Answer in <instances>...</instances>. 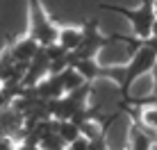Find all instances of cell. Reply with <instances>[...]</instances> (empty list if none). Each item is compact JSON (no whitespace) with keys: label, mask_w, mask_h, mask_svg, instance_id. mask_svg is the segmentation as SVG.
I'll use <instances>...</instances> for the list:
<instances>
[{"label":"cell","mask_w":157,"mask_h":150,"mask_svg":"<svg viewBox=\"0 0 157 150\" xmlns=\"http://www.w3.org/2000/svg\"><path fill=\"white\" fill-rule=\"evenodd\" d=\"M98 7L105 9V12H114V14L125 16L130 21V25H132L134 36H139V41L150 36V30H153V23H155V2L153 0H144V5L137 9H128V7H121V5H107V2H100Z\"/></svg>","instance_id":"obj_1"},{"label":"cell","mask_w":157,"mask_h":150,"mask_svg":"<svg viewBox=\"0 0 157 150\" xmlns=\"http://www.w3.org/2000/svg\"><path fill=\"white\" fill-rule=\"evenodd\" d=\"M132 127H134V111H130V109L116 111L105 123V132H102L107 150H128Z\"/></svg>","instance_id":"obj_2"},{"label":"cell","mask_w":157,"mask_h":150,"mask_svg":"<svg viewBox=\"0 0 157 150\" xmlns=\"http://www.w3.org/2000/svg\"><path fill=\"white\" fill-rule=\"evenodd\" d=\"M28 14H30V34L39 41L41 46L57 43V30L59 25L52 23L50 14L46 12L41 0H28Z\"/></svg>","instance_id":"obj_3"},{"label":"cell","mask_w":157,"mask_h":150,"mask_svg":"<svg viewBox=\"0 0 157 150\" xmlns=\"http://www.w3.org/2000/svg\"><path fill=\"white\" fill-rule=\"evenodd\" d=\"M82 30H84V39H82V43H80L78 50L71 52V62L73 59H91V57H96V55H98V50L102 48V43L109 39V36H102L100 34L96 18H89L82 25Z\"/></svg>","instance_id":"obj_4"},{"label":"cell","mask_w":157,"mask_h":150,"mask_svg":"<svg viewBox=\"0 0 157 150\" xmlns=\"http://www.w3.org/2000/svg\"><path fill=\"white\" fill-rule=\"evenodd\" d=\"M155 96H157V91H155L153 71L141 73V75H137V77H132L130 82H125V93H123V98H125L128 103H148Z\"/></svg>","instance_id":"obj_5"},{"label":"cell","mask_w":157,"mask_h":150,"mask_svg":"<svg viewBox=\"0 0 157 150\" xmlns=\"http://www.w3.org/2000/svg\"><path fill=\"white\" fill-rule=\"evenodd\" d=\"M48 73H50V57H48L46 48L41 46L39 52L30 59L28 68H25V75H23V80H21V87H23V89L36 87V84H39Z\"/></svg>","instance_id":"obj_6"},{"label":"cell","mask_w":157,"mask_h":150,"mask_svg":"<svg viewBox=\"0 0 157 150\" xmlns=\"http://www.w3.org/2000/svg\"><path fill=\"white\" fill-rule=\"evenodd\" d=\"M39 48H41V43L28 32V34L21 36V39H14V41L9 39L7 46H5V50L12 55V59L16 64H30V59L39 52Z\"/></svg>","instance_id":"obj_7"},{"label":"cell","mask_w":157,"mask_h":150,"mask_svg":"<svg viewBox=\"0 0 157 150\" xmlns=\"http://www.w3.org/2000/svg\"><path fill=\"white\" fill-rule=\"evenodd\" d=\"M82 39H84V30L82 28H75V25H59L57 43L66 52H75L80 48V43H82Z\"/></svg>","instance_id":"obj_8"},{"label":"cell","mask_w":157,"mask_h":150,"mask_svg":"<svg viewBox=\"0 0 157 150\" xmlns=\"http://www.w3.org/2000/svg\"><path fill=\"white\" fill-rule=\"evenodd\" d=\"M57 134L64 139V141L71 146V143L75 141V139H80L82 137V130H80V125L75 121L71 118H66V121H57Z\"/></svg>","instance_id":"obj_9"},{"label":"cell","mask_w":157,"mask_h":150,"mask_svg":"<svg viewBox=\"0 0 157 150\" xmlns=\"http://www.w3.org/2000/svg\"><path fill=\"white\" fill-rule=\"evenodd\" d=\"M146 130L157 132V105H144L139 109V116H134Z\"/></svg>","instance_id":"obj_10"},{"label":"cell","mask_w":157,"mask_h":150,"mask_svg":"<svg viewBox=\"0 0 157 150\" xmlns=\"http://www.w3.org/2000/svg\"><path fill=\"white\" fill-rule=\"evenodd\" d=\"M39 148L41 150H68V143L57 134V130H52L39 141Z\"/></svg>","instance_id":"obj_11"},{"label":"cell","mask_w":157,"mask_h":150,"mask_svg":"<svg viewBox=\"0 0 157 150\" xmlns=\"http://www.w3.org/2000/svg\"><path fill=\"white\" fill-rule=\"evenodd\" d=\"M18 148V139L14 137H0V150H16Z\"/></svg>","instance_id":"obj_12"},{"label":"cell","mask_w":157,"mask_h":150,"mask_svg":"<svg viewBox=\"0 0 157 150\" xmlns=\"http://www.w3.org/2000/svg\"><path fill=\"white\" fill-rule=\"evenodd\" d=\"M16 150H41V148H39V143H36V141L21 139V141H18V148H16Z\"/></svg>","instance_id":"obj_13"},{"label":"cell","mask_w":157,"mask_h":150,"mask_svg":"<svg viewBox=\"0 0 157 150\" xmlns=\"http://www.w3.org/2000/svg\"><path fill=\"white\" fill-rule=\"evenodd\" d=\"M153 75H155V91H157V64L153 66Z\"/></svg>","instance_id":"obj_14"},{"label":"cell","mask_w":157,"mask_h":150,"mask_svg":"<svg viewBox=\"0 0 157 150\" xmlns=\"http://www.w3.org/2000/svg\"><path fill=\"white\" fill-rule=\"evenodd\" d=\"M153 150H157V143H155V146H153Z\"/></svg>","instance_id":"obj_15"},{"label":"cell","mask_w":157,"mask_h":150,"mask_svg":"<svg viewBox=\"0 0 157 150\" xmlns=\"http://www.w3.org/2000/svg\"><path fill=\"white\" fill-rule=\"evenodd\" d=\"M128 150H130V148H128Z\"/></svg>","instance_id":"obj_16"}]
</instances>
